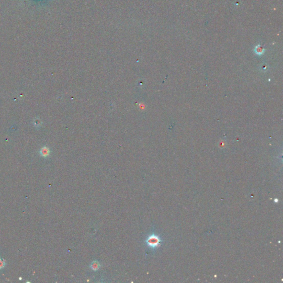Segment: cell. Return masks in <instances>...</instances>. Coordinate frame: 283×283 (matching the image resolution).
<instances>
[{"label": "cell", "mask_w": 283, "mask_h": 283, "mask_svg": "<svg viewBox=\"0 0 283 283\" xmlns=\"http://www.w3.org/2000/svg\"><path fill=\"white\" fill-rule=\"evenodd\" d=\"M146 242L150 247L156 248L159 245L160 243L161 242V240L158 236L152 234L146 240Z\"/></svg>", "instance_id": "1"}, {"label": "cell", "mask_w": 283, "mask_h": 283, "mask_svg": "<svg viewBox=\"0 0 283 283\" xmlns=\"http://www.w3.org/2000/svg\"><path fill=\"white\" fill-rule=\"evenodd\" d=\"M5 261L2 258H0V269H2L5 267Z\"/></svg>", "instance_id": "5"}, {"label": "cell", "mask_w": 283, "mask_h": 283, "mask_svg": "<svg viewBox=\"0 0 283 283\" xmlns=\"http://www.w3.org/2000/svg\"><path fill=\"white\" fill-rule=\"evenodd\" d=\"M255 51V53H256L257 54L261 55V54H263V53L264 52V49L262 48H261L260 46H258L256 48Z\"/></svg>", "instance_id": "4"}, {"label": "cell", "mask_w": 283, "mask_h": 283, "mask_svg": "<svg viewBox=\"0 0 283 283\" xmlns=\"http://www.w3.org/2000/svg\"><path fill=\"white\" fill-rule=\"evenodd\" d=\"M91 267V268L93 269L94 270H97L100 267V264L97 262H94L93 263H92Z\"/></svg>", "instance_id": "3"}, {"label": "cell", "mask_w": 283, "mask_h": 283, "mask_svg": "<svg viewBox=\"0 0 283 283\" xmlns=\"http://www.w3.org/2000/svg\"><path fill=\"white\" fill-rule=\"evenodd\" d=\"M40 154L43 157H47V156H49L50 154V150L49 149L46 147V146H44L40 151Z\"/></svg>", "instance_id": "2"}]
</instances>
